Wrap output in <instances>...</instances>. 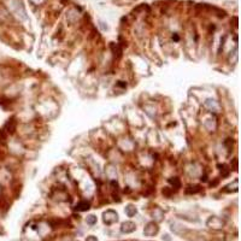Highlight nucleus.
Segmentation results:
<instances>
[{"label": "nucleus", "mask_w": 241, "mask_h": 241, "mask_svg": "<svg viewBox=\"0 0 241 241\" xmlns=\"http://www.w3.org/2000/svg\"><path fill=\"white\" fill-rule=\"evenodd\" d=\"M103 217H104V222L106 224H112V223L118 221V215L113 210H107L106 212H104Z\"/></svg>", "instance_id": "1"}, {"label": "nucleus", "mask_w": 241, "mask_h": 241, "mask_svg": "<svg viewBox=\"0 0 241 241\" xmlns=\"http://www.w3.org/2000/svg\"><path fill=\"white\" fill-rule=\"evenodd\" d=\"M158 231H159V227H158V224L155 223V222H149V223L145 227V229H143V233H145V235H147V236H155Z\"/></svg>", "instance_id": "2"}, {"label": "nucleus", "mask_w": 241, "mask_h": 241, "mask_svg": "<svg viewBox=\"0 0 241 241\" xmlns=\"http://www.w3.org/2000/svg\"><path fill=\"white\" fill-rule=\"evenodd\" d=\"M135 229H136V225H135V223H133V222H126V223L122 224V227H120V230H122V233H126V234L133 233Z\"/></svg>", "instance_id": "3"}, {"label": "nucleus", "mask_w": 241, "mask_h": 241, "mask_svg": "<svg viewBox=\"0 0 241 241\" xmlns=\"http://www.w3.org/2000/svg\"><path fill=\"white\" fill-rule=\"evenodd\" d=\"M89 207H90V204L88 201H86V200H82L76 205L77 211H87V210H89Z\"/></svg>", "instance_id": "4"}, {"label": "nucleus", "mask_w": 241, "mask_h": 241, "mask_svg": "<svg viewBox=\"0 0 241 241\" xmlns=\"http://www.w3.org/2000/svg\"><path fill=\"white\" fill-rule=\"evenodd\" d=\"M201 191V187L199 185H195V186H188L186 188V193L187 194H197Z\"/></svg>", "instance_id": "5"}, {"label": "nucleus", "mask_w": 241, "mask_h": 241, "mask_svg": "<svg viewBox=\"0 0 241 241\" xmlns=\"http://www.w3.org/2000/svg\"><path fill=\"white\" fill-rule=\"evenodd\" d=\"M136 208H135V206L134 205H132V204H129V205H127V207H126V214L129 216V217H133V216H135L136 215Z\"/></svg>", "instance_id": "6"}, {"label": "nucleus", "mask_w": 241, "mask_h": 241, "mask_svg": "<svg viewBox=\"0 0 241 241\" xmlns=\"http://www.w3.org/2000/svg\"><path fill=\"white\" fill-rule=\"evenodd\" d=\"M169 183H170V185H172V186H174V188H176V189H178V188L181 187V182H180V180H178L177 177L169 178Z\"/></svg>", "instance_id": "7"}, {"label": "nucleus", "mask_w": 241, "mask_h": 241, "mask_svg": "<svg viewBox=\"0 0 241 241\" xmlns=\"http://www.w3.org/2000/svg\"><path fill=\"white\" fill-rule=\"evenodd\" d=\"M111 48H112V51L115 52L113 54H115V55L117 54V58H119V57H120V53H122V48H120V47H119L117 44H116V45H115V44H112V45H111Z\"/></svg>", "instance_id": "8"}, {"label": "nucleus", "mask_w": 241, "mask_h": 241, "mask_svg": "<svg viewBox=\"0 0 241 241\" xmlns=\"http://www.w3.org/2000/svg\"><path fill=\"white\" fill-rule=\"evenodd\" d=\"M220 168H221V172H222V176H228L229 175V172H230V169H228V166L225 165V164H223V165H220Z\"/></svg>", "instance_id": "9"}, {"label": "nucleus", "mask_w": 241, "mask_h": 241, "mask_svg": "<svg viewBox=\"0 0 241 241\" xmlns=\"http://www.w3.org/2000/svg\"><path fill=\"white\" fill-rule=\"evenodd\" d=\"M86 221H87V223H88V224L93 225V224H95V223H97V217H95L94 215H90V216H88V217H87V220H86Z\"/></svg>", "instance_id": "10"}, {"label": "nucleus", "mask_w": 241, "mask_h": 241, "mask_svg": "<svg viewBox=\"0 0 241 241\" xmlns=\"http://www.w3.org/2000/svg\"><path fill=\"white\" fill-rule=\"evenodd\" d=\"M15 126H16V123H15V120H13V119L9 120L7 124H6V127H7L9 129H11V130H10L11 133H13V132H15Z\"/></svg>", "instance_id": "11"}, {"label": "nucleus", "mask_w": 241, "mask_h": 241, "mask_svg": "<svg viewBox=\"0 0 241 241\" xmlns=\"http://www.w3.org/2000/svg\"><path fill=\"white\" fill-rule=\"evenodd\" d=\"M163 194H164L165 197L170 198V197L172 195V191H171L170 188H164V189H163Z\"/></svg>", "instance_id": "12"}, {"label": "nucleus", "mask_w": 241, "mask_h": 241, "mask_svg": "<svg viewBox=\"0 0 241 241\" xmlns=\"http://www.w3.org/2000/svg\"><path fill=\"white\" fill-rule=\"evenodd\" d=\"M86 241H98L97 240V237L95 236H89V237H87V240Z\"/></svg>", "instance_id": "13"}]
</instances>
